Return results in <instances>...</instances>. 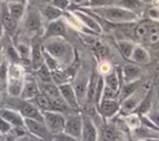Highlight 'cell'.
Instances as JSON below:
<instances>
[{
	"label": "cell",
	"mask_w": 159,
	"mask_h": 141,
	"mask_svg": "<svg viewBox=\"0 0 159 141\" xmlns=\"http://www.w3.org/2000/svg\"><path fill=\"white\" fill-rule=\"evenodd\" d=\"M1 101H2V95H1V92H0V103H1Z\"/></svg>",
	"instance_id": "6f0895ef"
},
{
	"label": "cell",
	"mask_w": 159,
	"mask_h": 141,
	"mask_svg": "<svg viewBox=\"0 0 159 141\" xmlns=\"http://www.w3.org/2000/svg\"><path fill=\"white\" fill-rule=\"evenodd\" d=\"M12 129V125L9 123V122H7L5 118H2V117L0 116V134L1 135H8L10 134V131H11Z\"/></svg>",
	"instance_id": "b9f144b4"
},
{
	"label": "cell",
	"mask_w": 159,
	"mask_h": 141,
	"mask_svg": "<svg viewBox=\"0 0 159 141\" xmlns=\"http://www.w3.org/2000/svg\"><path fill=\"white\" fill-rule=\"evenodd\" d=\"M148 16L152 21H159V7H154L148 11Z\"/></svg>",
	"instance_id": "bcb514c9"
},
{
	"label": "cell",
	"mask_w": 159,
	"mask_h": 141,
	"mask_svg": "<svg viewBox=\"0 0 159 141\" xmlns=\"http://www.w3.org/2000/svg\"><path fill=\"white\" fill-rule=\"evenodd\" d=\"M10 134H12L16 139H19V138H22V137L26 136L29 132H27V130L25 127H22V126H16V127H12Z\"/></svg>",
	"instance_id": "ee69618b"
},
{
	"label": "cell",
	"mask_w": 159,
	"mask_h": 141,
	"mask_svg": "<svg viewBox=\"0 0 159 141\" xmlns=\"http://www.w3.org/2000/svg\"><path fill=\"white\" fill-rule=\"evenodd\" d=\"M142 141H159V138H152V139H146V140H142Z\"/></svg>",
	"instance_id": "f5cc1de1"
},
{
	"label": "cell",
	"mask_w": 159,
	"mask_h": 141,
	"mask_svg": "<svg viewBox=\"0 0 159 141\" xmlns=\"http://www.w3.org/2000/svg\"><path fill=\"white\" fill-rule=\"evenodd\" d=\"M130 61L135 64H148L150 61V57L148 51L141 45H136L133 50V53L130 58Z\"/></svg>",
	"instance_id": "d4e9b609"
},
{
	"label": "cell",
	"mask_w": 159,
	"mask_h": 141,
	"mask_svg": "<svg viewBox=\"0 0 159 141\" xmlns=\"http://www.w3.org/2000/svg\"><path fill=\"white\" fill-rule=\"evenodd\" d=\"M66 115L63 113L56 112V111L43 112L44 123L52 136L63 132L64 125H66Z\"/></svg>",
	"instance_id": "8992f818"
},
{
	"label": "cell",
	"mask_w": 159,
	"mask_h": 141,
	"mask_svg": "<svg viewBox=\"0 0 159 141\" xmlns=\"http://www.w3.org/2000/svg\"><path fill=\"white\" fill-rule=\"evenodd\" d=\"M83 128L81 135V141H99V131L95 123L89 115L82 114Z\"/></svg>",
	"instance_id": "8fae6325"
},
{
	"label": "cell",
	"mask_w": 159,
	"mask_h": 141,
	"mask_svg": "<svg viewBox=\"0 0 159 141\" xmlns=\"http://www.w3.org/2000/svg\"><path fill=\"white\" fill-rule=\"evenodd\" d=\"M24 123L27 132L35 138H38L43 141H51L53 139V136L50 134V131L46 127L44 122L31 118H24Z\"/></svg>",
	"instance_id": "52a82bcc"
},
{
	"label": "cell",
	"mask_w": 159,
	"mask_h": 141,
	"mask_svg": "<svg viewBox=\"0 0 159 141\" xmlns=\"http://www.w3.org/2000/svg\"><path fill=\"white\" fill-rule=\"evenodd\" d=\"M119 0H87V7H109L117 6Z\"/></svg>",
	"instance_id": "74e56055"
},
{
	"label": "cell",
	"mask_w": 159,
	"mask_h": 141,
	"mask_svg": "<svg viewBox=\"0 0 159 141\" xmlns=\"http://www.w3.org/2000/svg\"><path fill=\"white\" fill-rule=\"evenodd\" d=\"M105 85L107 87H109L112 90L119 92L120 88L122 86V77H121V72H120V68L116 70L113 68L110 73H108L107 75L104 76Z\"/></svg>",
	"instance_id": "44dd1931"
},
{
	"label": "cell",
	"mask_w": 159,
	"mask_h": 141,
	"mask_svg": "<svg viewBox=\"0 0 159 141\" xmlns=\"http://www.w3.org/2000/svg\"><path fill=\"white\" fill-rule=\"evenodd\" d=\"M150 87H152L150 84L141 85L135 92H133L130 97H128L125 100H123V101L121 102L120 113H121L122 116L130 114V113H133L136 110V108L139 106V104L141 103V101L143 100V98L145 97L146 92H147Z\"/></svg>",
	"instance_id": "5b68a950"
},
{
	"label": "cell",
	"mask_w": 159,
	"mask_h": 141,
	"mask_svg": "<svg viewBox=\"0 0 159 141\" xmlns=\"http://www.w3.org/2000/svg\"><path fill=\"white\" fill-rule=\"evenodd\" d=\"M43 48L50 55H52L61 66L69 65L73 60V49L64 37H55L45 39Z\"/></svg>",
	"instance_id": "7a4b0ae2"
},
{
	"label": "cell",
	"mask_w": 159,
	"mask_h": 141,
	"mask_svg": "<svg viewBox=\"0 0 159 141\" xmlns=\"http://www.w3.org/2000/svg\"><path fill=\"white\" fill-rule=\"evenodd\" d=\"M40 1H43V2H45V3H50L52 0H40Z\"/></svg>",
	"instance_id": "9f6ffc18"
},
{
	"label": "cell",
	"mask_w": 159,
	"mask_h": 141,
	"mask_svg": "<svg viewBox=\"0 0 159 141\" xmlns=\"http://www.w3.org/2000/svg\"><path fill=\"white\" fill-rule=\"evenodd\" d=\"M5 57L8 62L12 64H21V58L14 45H8L5 51Z\"/></svg>",
	"instance_id": "836d02e7"
},
{
	"label": "cell",
	"mask_w": 159,
	"mask_h": 141,
	"mask_svg": "<svg viewBox=\"0 0 159 141\" xmlns=\"http://www.w3.org/2000/svg\"><path fill=\"white\" fill-rule=\"evenodd\" d=\"M0 135H1V134H0Z\"/></svg>",
	"instance_id": "6125c7cd"
},
{
	"label": "cell",
	"mask_w": 159,
	"mask_h": 141,
	"mask_svg": "<svg viewBox=\"0 0 159 141\" xmlns=\"http://www.w3.org/2000/svg\"><path fill=\"white\" fill-rule=\"evenodd\" d=\"M99 74L98 72L94 70L93 73L89 76V86H87V92H86V104H95V96H96V88H97V82Z\"/></svg>",
	"instance_id": "4316f807"
},
{
	"label": "cell",
	"mask_w": 159,
	"mask_h": 141,
	"mask_svg": "<svg viewBox=\"0 0 159 141\" xmlns=\"http://www.w3.org/2000/svg\"><path fill=\"white\" fill-rule=\"evenodd\" d=\"M121 72V77H122V85L128 84V83H133L139 80L141 77L142 70L137 64L135 63H129L125 64L120 68Z\"/></svg>",
	"instance_id": "2e32d148"
},
{
	"label": "cell",
	"mask_w": 159,
	"mask_h": 141,
	"mask_svg": "<svg viewBox=\"0 0 159 141\" xmlns=\"http://www.w3.org/2000/svg\"><path fill=\"white\" fill-rule=\"evenodd\" d=\"M53 140L55 141H81L80 139H76L74 137L70 136V135L66 134V132H60L58 135L53 136Z\"/></svg>",
	"instance_id": "f6af8a7d"
},
{
	"label": "cell",
	"mask_w": 159,
	"mask_h": 141,
	"mask_svg": "<svg viewBox=\"0 0 159 141\" xmlns=\"http://www.w3.org/2000/svg\"><path fill=\"white\" fill-rule=\"evenodd\" d=\"M74 1H75V0H74Z\"/></svg>",
	"instance_id": "be15d7a7"
},
{
	"label": "cell",
	"mask_w": 159,
	"mask_h": 141,
	"mask_svg": "<svg viewBox=\"0 0 159 141\" xmlns=\"http://www.w3.org/2000/svg\"><path fill=\"white\" fill-rule=\"evenodd\" d=\"M145 116L147 117V118L149 119L157 128H159V108L156 109V108H154V105H152V110H150Z\"/></svg>",
	"instance_id": "ab89813d"
},
{
	"label": "cell",
	"mask_w": 159,
	"mask_h": 141,
	"mask_svg": "<svg viewBox=\"0 0 159 141\" xmlns=\"http://www.w3.org/2000/svg\"><path fill=\"white\" fill-rule=\"evenodd\" d=\"M89 76H82L79 80H76L74 83V85H72L81 106L86 101V92H87V86H89Z\"/></svg>",
	"instance_id": "ffe728a7"
},
{
	"label": "cell",
	"mask_w": 159,
	"mask_h": 141,
	"mask_svg": "<svg viewBox=\"0 0 159 141\" xmlns=\"http://www.w3.org/2000/svg\"><path fill=\"white\" fill-rule=\"evenodd\" d=\"M1 1H3V0H0V2H1Z\"/></svg>",
	"instance_id": "91938a15"
},
{
	"label": "cell",
	"mask_w": 159,
	"mask_h": 141,
	"mask_svg": "<svg viewBox=\"0 0 159 141\" xmlns=\"http://www.w3.org/2000/svg\"><path fill=\"white\" fill-rule=\"evenodd\" d=\"M115 99L119 100V92L112 90V89H110L109 87H107L106 85H105V88H104V91H102V96L100 102H102V100H115Z\"/></svg>",
	"instance_id": "f35d334b"
},
{
	"label": "cell",
	"mask_w": 159,
	"mask_h": 141,
	"mask_svg": "<svg viewBox=\"0 0 159 141\" xmlns=\"http://www.w3.org/2000/svg\"><path fill=\"white\" fill-rule=\"evenodd\" d=\"M24 70L22 64H12L9 63L8 67V80H7V90L10 97L20 98L21 91L24 84Z\"/></svg>",
	"instance_id": "3957f363"
},
{
	"label": "cell",
	"mask_w": 159,
	"mask_h": 141,
	"mask_svg": "<svg viewBox=\"0 0 159 141\" xmlns=\"http://www.w3.org/2000/svg\"><path fill=\"white\" fill-rule=\"evenodd\" d=\"M18 141H43V140H40V139H38V138H35V137H33L32 135L27 134L26 136L22 137V138H19Z\"/></svg>",
	"instance_id": "7dc6e473"
},
{
	"label": "cell",
	"mask_w": 159,
	"mask_h": 141,
	"mask_svg": "<svg viewBox=\"0 0 159 141\" xmlns=\"http://www.w3.org/2000/svg\"><path fill=\"white\" fill-rule=\"evenodd\" d=\"M0 141H6V138L3 135H0Z\"/></svg>",
	"instance_id": "11a10c76"
},
{
	"label": "cell",
	"mask_w": 159,
	"mask_h": 141,
	"mask_svg": "<svg viewBox=\"0 0 159 141\" xmlns=\"http://www.w3.org/2000/svg\"><path fill=\"white\" fill-rule=\"evenodd\" d=\"M143 1H145V2H148V1H152V0H143Z\"/></svg>",
	"instance_id": "680465c9"
},
{
	"label": "cell",
	"mask_w": 159,
	"mask_h": 141,
	"mask_svg": "<svg viewBox=\"0 0 159 141\" xmlns=\"http://www.w3.org/2000/svg\"><path fill=\"white\" fill-rule=\"evenodd\" d=\"M152 99H154V87L152 86L148 89L145 97L143 98L141 103L139 104L136 110L133 113H137V114H139V115H146L152 108Z\"/></svg>",
	"instance_id": "484cf974"
},
{
	"label": "cell",
	"mask_w": 159,
	"mask_h": 141,
	"mask_svg": "<svg viewBox=\"0 0 159 141\" xmlns=\"http://www.w3.org/2000/svg\"><path fill=\"white\" fill-rule=\"evenodd\" d=\"M152 138H159L158 130H155L152 128H148L146 126L142 125L139 128L131 131V139H132V141H142Z\"/></svg>",
	"instance_id": "ac0fdd59"
},
{
	"label": "cell",
	"mask_w": 159,
	"mask_h": 141,
	"mask_svg": "<svg viewBox=\"0 0 159 141\" xmlns=\"http://www.w3.org/2000/svg\"><path fill=\"white\" fill-rule=\"evenodd\" d=\"M73 14L79 19V21L81 22V24L87 28L92 34H96V35H102L104 32L100 26V24L98 23V21L96 20V18L91 14L89 12L83 10L82 8H80L77 10L73 11Z\"/></svg>",
	"instance_id": "ba28073f"
},
{
	"label": "cell",
	"mask_w": 159,
	"mask_h": 141,
	"mask_svg": "<svg viewBox=\"0 0 159 141\" xmlns=\"http://www.w3.org/2000/svg\"><path fill=\"white\" fill-rule=\"evenodd\" d=\"M139 86H141V82L139 80H136V82H133V83H128V84H123L119 90V101L122 102L128 97H130L133 92H135L139 89Z\"/></svg>",
	"instance_id": "1f68e13d"
},
{
	"label": "cell",
	"mask_w": 159,
	"mask_h": 141,
	"mask_svg": "<svg viewBox=\"0 0 159 141\" xmlns=\"http://www.w3.org/2000/svg\"><path fill=\"white\" fill-rule=\"evenodd\" d=\"M3 32H5V28H3L2 24H1V21H0V38L2 37V35H3Z\"/></svg>",
	"instance_id": "f907efd6"
},
{
	"label": "cell",
	"mask_w": 159,
	"mask_h": 141,
	"mask_svg": "<svg viewBox=\"0 0 159 141\" xmlns=\"http://www.w3.org/2000/svg\"><path fill=\"white\" fill-rule=\"evenodd\" d=\"M98 74L102 76H105L107 75L108 73H110L111 70H113V67L111 66V64L109 63L108 61H106V60H102L99 63V65H98Z\"/></svg>",
	"instance_id": "60d3db41"
},
{
	"label": "cell",
	"mask_w": 159,
	"mask_h": 141,
	"mask_svg": "<svg viewBox=\"0 0 159 141\" xmlns=\"http://www.w3.org/2000/svg\"><path fill=\"white\" fill-rule=\"evenodd\" d=\"M45 63L44 53H43V45L39 42H34L32 45L31 51V67L34 70H37Z\"/></svg>",
	"instance_id": "7402d4cb"
},
{
	"label": "cell",
	"mask_w": 159,
	"mask_h": 141,
	"mask_svg": "<svg viewBox=\"0 0 159 141\" xmlns=\"http://www.w3.org/2000/svg\"><path fill=\"white\" fill-rule=\"evenodd\" d=\"M70 1L71 0H52L50 2V5L55 6L56 8H58V9H60L61 11L64 12L70 7V5H71Z\"/></svg>",
	"instance_id": "7bdbcfd3"
},
{
	"label": "cell",
	"mask_w": 159,
	"mask_h": 141,
	"mask_svg": "<svg viewBox=\"0 0 159 141\" xmlns=\"http://www.w3.org/2000/svg\"><path fill=\"white\" fill-rule=\"evenodd\" d=\"M5 61V54H3V51L2 49L0 48V65L2 64V62Z\"/></svg>",
	"instance_id": "681fc988"
},
{
	"label": "cell",
	"mask_w": 159,
	"mask_h": 141,
	"mask_svg": "<svg viewBox=\"0 0 159 141\" xmlns=\"http://www.w3.org/2000/svg\"><path fill=\"white\" fill-rule=\"evenodd\" d=\"M123 117V122L125 124L126 128H128L130 131L134 129H137L142 126V118L141 115L137 114V113H130L128 115H124Z\"/></svg>",
	"instance_id": "d6a6232c"
},
{
	"label": "cell",
	"mask_w": 159,
	"mask_h": 141,
	"mask_svg": "<svg viewBox=\"0 0 159 141\" xmlns=\"http://www.w3.org/2000/svg\"><path fill=\"white\" fill-rule=\"evenodd\" d=\"M36 72V76L38 78L39 83H52V77H51V70L47 67L46 64H43Z\"/></svg>",
	"instance_id": "e575fe53"
},
{
	"label": "cell",
	"mask_w": 159,
	"mask_h": 141,
	"mask_svg": "<svg viewBox=\"0 0 159 141\" xmlns=\"http://www.w3.org/2000/svg\"><path fill=\"white\" fill-rule=\"evenodd\" d=\"M135 36L142 42L156 45L159 42V24L150 19L144 20L135 27Z\"/></svg>",
	"instance_id": "277c9868"
},
{
	"label": "cell",
	"mask_w": 159,
	"mask_h": 141,
	"mask_svg": "<svg viewBox=\"0 0 159 141\" xmlns=\"http://www.w3.org/2000/svg\"><path fill=\"white\" fill-rule=\"evenodd\" d=\"M1 24H2L5 31L7 32L10 35H13L14 33H16V29H18V25H19V21H16L11 14L8 12L7 8L3 11L2 15H1Z\"/></svg>",
	"instance_id": "83f0119b"
},
{
	"label": "cell",
	"mask_w": 159,
	"mask_h": 141,
	"mask_svg": "<svg viewBox=\"0 0 159 141\" xmlns=\"http://www.w3.org/2000/svg\"><path fill=\"white\" fill-rule=\"evenodd\" d=\"M42 14L43 18L46 19L48 22H51V21L55 20H59L63 16V11H61L60 9L56 8L55 6L50 5V3H45L44 7H42L40 9H38Z\"/></svg>",
	"instance_id": "cb8c5ba5"
},
{
	"label": "cell",
	"mask_w": 159,
	"mask_h": 141,
	"mask_svg": "<svg viewBox=\"0 0 159 141\" xmlns=\"http://www.w3.org/2000/svg\"><path fill=\"white\" fill-rule=\"evenodd\" d=\"M86 11L99 16L110 24H132L139 20V16L134 12L129 11L119 6H109V7H84Z\"/></svg>",
	"instance_id": "6da1fadb"
},
{
	"label": "cell",
	"mask_w": 159,
	"mask_h": 141,
	"mask_svg": "<svg viewBox=\"0 0 159 141\" xmlns=\"http://www.w3.org/2000/svg\"><path fill=\"white\" fill-rule=\"evenodd\" d=\"M145 3L146 2L143 0H119L117 6L129 10V11L134 12L141 18L142 12L145 9Z\"/></svg>",
	"instance_id": "603a6c76"
},
{
	"label": "cell",
	"mask_w": 159,
	"mask_h": 141,
	"mask_svg": "<svg viewBox=\"0 0 159 141\" xmlns=\"http://www.w3.org/2000/svg\"><path fill=\"white\" fill-rule=\"evenodd\" d=\"M157 101H158V106H159V87L157 89Z\"/></svg>",
	"instance_id": "db71d44e"
},
{
	"label": "cell",
	"mask_w": 159,
	"mask_h": 141,
	"mask_svg": "<svg viewBox=\"0 0 159 141\" xmlns=\"http://www.w3.org/2000/svg\"><path fill=\"white\" fill-rule=\"evenodd\" d=\"M5 138H6V141H18V139H16L12 134L5 135Z\"/></svg>",
	"instance_id": "c3c4849f"
},
{
	"label": "cell",
	"mask_w": 159,
	"mask_h": 141,
	"mask_svg": "<svg viewBox=\"0 0 159 141\" xmlns=\"http://www.w3.org/2000/svg\"><path fill=\"white\" fill-rule=\"evenodd\" d=\"M32 102H34V104H35V105L37 106V108L39 109L40 111H42V112H47V111H55L51 100L49 99V98L47 97L46 95H44V93H42V92L38 93V95L36 96L35 99L32 100Z\"/></svg>",
	"instance_id": "4dcf8cb0"
},
{
	"label": "cell",
	"mask_w": 159,
	"mask_h": 141,
	"mask_svg": "<svg viewBox=\"0 0 159 141\" xmlns=\"http://www.w3.org/2000/svg\"><path fill=\"white\" fill-rule=\"evenodd\" d=\"M121 102L118 99L115 100H102L98 105L97 110L105 119H110L120 113Z\"/></svg>",
	"instance_id": "5bb4252c"
},
{
	"label": "cell",
	"mask_w": 159,
	"mask_h": 141,
	"mask_svg": "<svg viewBox=\"0 0 159 141\" xmlns=\"http://www.w3.org/2000/svg\"><path fill=\"white\" fill-rule=\"evenodd\" d=\"M9 1H16V2H21V3H25V5H26L27 0H7V2H9Z\"/></svg>",
	"instance_id": "816d5d0a"
},
{
	"label": "cell",
	"mask_w": 159,
	"mask_h": 141,
	"mask_svg": "<svg viewBox=\"0 0 159 141\" xmlns=\"http://www.w3.org/2000/svg\"><path fill=\"white\" fill-rule=\"evenodd\" d=\"M16 110L24 118H31L39 122H44L43 112L32 101H26V100H22L19 98V104Z\"/></svg>",
	"instance_id": "30bf717a"
},
{
	"label": "cell",
	"mask_w": 159,
	"mask_h": 141,
	"mask_svg": "<svg viewBox=\"0 0 159 141\" xmlns=\"http://www.w3.org/2000/svg\"><path fill=\"white\" fill-rule=\"evenodd\" d=\"M0 116L5 118L7 122H9L12 127H16V126L25 127L24 117L14 109H2L0 111Z\"/></svg>",
	"instance_id": "d6986e66"
},
{
	"label": "cell",
	"mask_w": 159,
	"mask_h": 141,
	"mask_svg": "<svg viewBox=\"0 0 159 141\" xmlns=\"http://www.w3.org/2000/svg\"><path fill=\"white\" fill-rule=\"evenodd\" d=\"M7 10L16 21H20L26 12V5L16 1H9L7 2Z\"/></svg>",
	"instance_id": "f1b7e54d"
},
{
	"label": "cell",
	"mask_w": 159,
	"mask_h": 141,
	"mask_svg": "<svg viewBox=\"0 0 159 141\" xmlns=\"http://www.w3.org/2000/svg\"><path fill=\"white\" fill-rule=\"evenodd\" d=\"M39 92V85H38L37 80L34 79V78H25L22 91H21L20 99L32 101V100L35 99L36 96Z\"/></svg>",
	"instance_id": "e0dca14e"
},
{
	"label": "cell",
	"mask_w": 159,
	"mask_h": 141,
	"mask_svg": "<svg viewBox=\"0 0 159 141\" xmlns=\"http://www.w3.org/2000/svg\"><path fill=\"white\" fill-rule=\"evenodd\" d=\"M92 49H93L94 53L96 54V57H98L100 60H104V58L108 53V49L105 46L102 42H100L99 40H94L92 44Z\"/></svg>",
	"instance_id": "8d00e7d4"
},
{
	"label": "cell",
	"mask_w": 159,
	"mask_h": 141,
	"mask_svg": "<svg viewBox=\"0 0 159 141\" xmlns=\"http://www.w3.org/2000/svg\"><path fill=\"white\" fill-rule=\"evenodd\" d=\"M43 53H44V60H45V64L47 65V67L53 72V70H61L62 66L52 55H50L44 48H43Z\"/></svg>",
	"instance_id": "d590c367"
},
{
	"label": "cell",
	"mask_w": 159,
	"mask_h": 141,
	"mask_svg": "<svg viewBox=\"0 0 159 141\" xmlns=\"http://www.w3.org/2000/svg\"><path fill=\"white\" fill-rule=\"evenodd\" d=\"M135 46H136V44L133 42L132 40H128V39H118L117 40L118 49H119L122 57L126 60H130Z\"/></svg>",
	"instance_id": "f546056e"
},
{
	"label": "cell",
	"mask_w": 159,
	"mask_h": 141,
	"mask_svg": "<svg viewBox=\"0 0 159 141\" xmlns=\"http://www.w3.org/2000/svg\"><path fill=\"white\" fill-rule=\"evenodd\" d=\"M51 141H55V140H53V139H52V140H51Z\"/></svg>",
	"instance_id": "94428289"
},
{
	"label": "cell",
	"mask_w": 159,
	"mask_h": 141,
	"mask_svg": "<svg viewBox=\"0 0 159 141\" xmlns=\"http://www.w3.org/2000/svg\"><path fill=\"white\" fill-rule=\"evenodd\" d=\"M43 26V16L37 8H30L24 19V27L29 32H38Z\"/></svg>",
	"instance_id": "7c38bea8"
},
{
	"label": "cell",
	"mask_w": 159,
	"mask_h": 141,
	"mask_svg": "<svg viewBox=\"0 0 159 141\" xmlns=\"http://www.w3.org/2000/svg\"><path fill=\"white\" fill-rule=\"evenodd\" d=\"M59 90L60 93H61V97L66 102V104L70 106L71 110L73 112H79L81 105L79 103V100H77V97L75 95V91L73 89L72 84L71 83H66V84L60 85Z\"/></svg>",
	"instance_id": "4fadbf2b"
},
{
	"label": "cell",
	"mask_w": 159,
	"mask_h": 141,
	"mask_svg": "<svg viewBox=\"0 0 159 141\" xmlns=\"http://www.w3.org/2000/svg\"><path fill=\"white\" fill-rule=\"evenodd\" d=\"M83 128V117L79 112H73L66 116V125H64L63 132L81 140Z\"/></svg>",
	"instance_id": "9c48e42d"
},
{
	"label": "cell",
	"mask_w": 159,
	"mask_h": 141,
	"mask_svg": "<svg viewBox=\"0 0 159 141\" xmlns=\"http://www.w3.org/2000/svg\"><path fill=\"white\" fill-rule=\"evenodd\" d=\"M66 24L62 21V19L59 20H55L48 22L47 27L44 32V40L49 39V38H55V37H64L66 36Z\"/></svg>",
	"instance_id": "9a60e30c"
}]
</instances>
